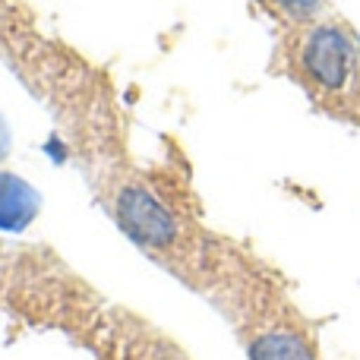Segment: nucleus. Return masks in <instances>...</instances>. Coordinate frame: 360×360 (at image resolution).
I'll return each mask as SVG.
<instances>
[{
    "label": "nucleus",
    "mask_w": 360,
    "mask_h": 360,
    "mask_svg": "<svg viewBox=\"0 0 360 360\" xmlns=\"http://www.w3.org/2000/svg\"><path fill=\"white\" fill-rule=\"evenodd\" d=\"M0 63L48 111L70 162L120 234L184 288L202 291L215 231L205 228L184 180L139 162L108 70L41 25L29 0H0Z\"/></svg>",
    "instance_id": "nucleus-1"
},
{
    "label": "nucleus",
    "mask_w": 360,
    "mask_h": 360,
    "mask_svg": "<svg viewBox=\"0 0 360 360\" xmlns=\"http://www.w3.org/2000/svg\"><path fill=\"white\" fill-rule=\"evenodd\" d=\"M199 297L228 319L247 360H323L275 269L231 234H212Z\"/></svg>",
    "instance_id": "nucleus-2"
},
{
    "label": "nucleus",
    "mask_w": 360,
    "mask_h": 360,
    "mask_svg": "<svg viewBox=\"0 0 360 360\" xmlns=\"http://www.w3.org/2000/svg\"><path fill=\"white\" fill-rule=\"evenodd\" d=\"M250 4H253L256 13H262L275 25V35L335 16L329 0H250Z\"/></svg>",
    "instance_id": "nucleus-3"
}]
</instances>
